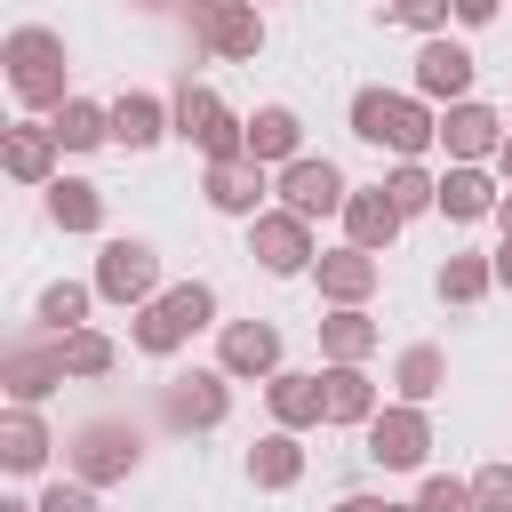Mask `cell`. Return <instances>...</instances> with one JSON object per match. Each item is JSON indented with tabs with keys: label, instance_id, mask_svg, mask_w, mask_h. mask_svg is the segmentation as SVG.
<instances>
[{
	"label": "cell",
	"instance_id": "obj_13",
	"mask_svg": "<svg viewBox=\"0 0 512 512\" xmlns=\"http://www.w3.org/2000/svg\"><path fill=\"white\" fill-rule=\"evenodd\" d=\"M216 368L240 384V376H256V384H272L280 376V328L272 320H224V336H216Z\"/></svg>",
	"mask_w": 512,
	"mask_h": 512
},
{
	"label": "cell",
	"instance_id": "obj_8",
	"mask_svg": "<svg viewBox=\"0 0 512 512\" xmlns=\"http://www.w3.org/2000/svg\"><path fill=\"white\" fill-rule=\"evenodd\" d=\"M192 40H200L208 56H224V64H256V48H264V8H256V0H208V8H192Z\"/></svg>",
	"mask_w": 512,
	"mask_h": 512
},
{
	"label": "cell",
	"instance_id": "obj_14",
	"mask_svg": "<svg viewBox=\"0 0 512 512\" xmlns=\"http://www.w3.org/2000/svg\"><path fill=\"white\" fill-rule=\"evenodd\" d=\"M472 72H480L472 48L448 40V32L416 48V96H424V104H464V96H472Z\"/></svg>",
	"mask_w": 512,
	"mask_h": 512
},
{
	"label": "cell",
	"instance_id": "obj_28",
	"mask_svg": "<svg viewBox=\"0 0 512 512\" xmlns=\"http://www.w3.org/2000/svg\"><path fill=\"white\" fill-rule=\"evenodd\" d=\"M48 224H56V232H96V224H104V192H96L88 176H56V184H48Z\"/></svg>",
	"mask_w": 512,
	"mask_h": 512
},
{
	"label": "cell",
	"instance_id": "obj_7",
	"mask_svg": "<svg viewBox=\"0 0 512 512\" xmlns=\"http://www.w3.org/2000/svg\"><path fill=\"white\" fill-rule=\"evenodd\" d=\"M96 296L144 312V304L160 296V248H152V240H104V256H96Z\"/></svg>",
	"mask_w": 512,
	"mask_h": 512
},
{
	"label": "cell",
	"instance_id": "obj_43",
	"mask_svg": "<svg viewBox=\"0 0 512 512\" xmlns=\"http://www.w3.org/2000/svg\"><path fill=\"white\" fill-rule=\"evenodd\" d=\"M496 224H504V240H512V192H504V200H496Z\"/></svg>",
	"mask_w": 512,
	"mask_h": 512
},
{
	"label": "cell",
	"instance_id": "obj_2",
	"mask_svg": "<svg viewBox=\"0 0 512 512\" xmlns=\"http://www.w3.org/2000/svg\"><path fill=\"white\" fill-rule=\"evenodd\" d=\"M352 136L360 144H376V152H400V160H416L424 144H440V112L408 88H360L352 96Z\"/></svg>",
	"mask_w": 512,
	"mask_h": 512
},
{
	"label": "cell",
	"instance_id": "obj_18",
	"mask_svg": "<svg viewBox=\"0 0 512 512\" xmlns=\"http://www.w3.org/2000/svg\"><path fill=\"white\" fill-rule=\"evenodd\" d=\"M376 336H384V328L368 320V304H328V312H320V360H328V368H360V360L376 352Z\"/></svg>",
	"mask_w": 512,
	"mask_h": 512
},
{
	"label": "cell",
	"instance_id": "obj_36",
	"mask_svg": "<svg viewBox=\"0 0 512 512\" xmlns=\"http://www.w3.org/2000/svg\"><path fill=\"white\" fill-rule=\"evenodd\" d=\"M416 512H472V480H456V472H424Z\"/></svg>",
	"mask_w": 512,
	"mask_h": 512
},
{
	"label": "cell",
	"instance_id": "obj_20",
	"mask_svg": "<svg viewBox=\"0 0 512 512\" xmlns=\"http://www.w3.org/2000/svg\"><path fill=\"white\" fill-rule=\"evenodd\" d=\"M168 128H176V104H160L152 88H128V96L112 104V144H120V152H152Z\"/></svg>",
	"mask_w": 512,
	"mask_h": 512
},
{
	"label": "cell",
	"instance_id": "obj_41",
	"mask_svg": "<svg viewBox=\"0 0 512 512\" xmlns=\"http://www.w3.org/2000/svg\"><path fill=\"white\" fill-rule=\"evenodd\" d=\"M496 288H512V240L496 248Z\"/></svg>",
	"mask_w": 512,
	"mask_h": 512
},
{
	"label": "cell",
	"instance_id": "obj_1",
	"mask_svg": "<svg viewBox=\"0 0 512 512\" xmlns=\"http://www.w3.org/2000/svg\"><path fill=\"white\" fill-rule=\"evenodd\" d=\"M0 64H8V88H16V104L24 112H56V104H72V56H64V32H48V24H16L8 40H0Z\"/></svg>",
	"mask_w": 512,
	"mask_h": 512
},
{
	"label": "cell",
	"instance_id": "obj_45",
	"mask_svg": "<svg viewBox=\"0 0 512 512\" xmlns=\"http://www.w3.org/2000/svg\"><path fill=\"white\" fill-rule=\"evenodd\" d=\"M144 8H168V0H144Z\"/></svg>",
	"mask_w": 512,
	"mask_h": 512
},
{
	"label": "cell",
	"instance_id": "obj_30",
	"mask_svg": "<svg viewBox=\"0 0 512 512\" xmlns=\"http://www.w3.org/2000/svg\"><path fill=\"white\" fill-rule=\"evenodd\" d=\"M56 144L64 152H96V144H112V104H88V96H72V104H56Z\"/></svg>",
	"mask_w": 512,
	"mask_h": 512
},
{
	"label": "cell",
	"instance_id": "obj_29",
	"mask_svg": "<svg viewBox=\"0 0 512 512\" xmlns=\"http://www.w3.org/2000/svg\"><path fill=\"white\" fill-rule=\"evenodd\" d=\"M440 384H448V352H440V344H408V352L392 360V392H400L408 408H424Z\"/></svg>",
	"mask_w": 512,
	"mask_h": 512
},
{
	"label": "cell",
	"instance_id": "obj_4",
	"mask_svg": "<svg viewBox=\"0 0 512 512\" xmlns=\"http://www.w3.org/2000/svg\"><path fill=\"white\" fill-rule=\"evenodd\" d=\"M168 104H176V136H184L192 152H208V160H240V152H248V120H240L216 88H192V80H184Z\"/></svg>",
	"mask_w": 512,
	"mask_h": 512
},
{
	"label": "cell",
	"instance_id": "obj_35",
	"mask_svg": "<svg viewBox=\"0 0 512 512\" xmlns=\"http://www.w3.org/2000/svg\"><path fill=\"white\" fill-rule=\"evenodd\" d=\"M384 16H392V24H408V32H424V40H440V32H448V16H456V0H384Z\"/></svg>",
	"mask_w": 512,
	"mask_h": 512
},
{
	"label": "cell",
	"instance_id": "obj_22",
	"mask_svg": "<svg viewBox=\"0 0 512 512\" xmlns=\"http://www.w3.org/2000/svg\"><path fill=\"white\" fill-rule=\"evenodd\" d=\"M0 384H8V400H48L56 384H64V352L56 344H8V360H0Z\"/></svg>",
	"mask_w": 512,
	"mask_h": 512
},
{
	"label": "cell",
	"instance_id": "obj_24",
	"mask_svg": "<svg viewBox=\"0 0 512 512\" xmlns=\"http://www.w3.org/2000/svg\"><path fill=\"white\" fill-rule=\"evenodd\" d=\"M496 200H504V192H496V176H488V168H448L432 208H440L448 224H480V216H496Z\"/></svg>",
	"mask_w": 512,
	"mask_h": 512
},
{
	"label": "cell",
	"instance_id": "obj_27",
	"mask_svg": "<svg viewBox=\"0 0 512 512\" xmlns=\"http://www.w3.org/2000/svg\"><path fill=\"white\" fill-rule=\"evenodd\" d=\"M248 480H256L264 496H280V488H296V480H304V440L272 424V432H264V440L248 448Z\"/></svg>",
	"mask_w": 512,
	"mask_h": 512
},
{
	"label": "cell",
	"instance_id": "obj_23",
	"mask_svg": "<svg viewBox=\"0 0 512 512\" xmlns=\"http://www.w3.org/2000/svg\"><path fill=\"white\" fill-rule=\"evenodd\" d=\"M400 224H408V216H400V208L384 200V184H376V192H352V200H344V248H368V256H384Z\"/></svg>",
	"mask_w": 512,
	"mask_h": 512
},
{
	"label": "cell",
	"instance_id": "obj_19",
	"mask_svg": "<svg viewBox=\"0 0 512 512\" xmlns=\"http://www.w3.org/2000/svg\"><path fill=\"white\" fill-rule=\"evenodd\" d=\"M264 400H272V424H280V432H312V424H328V392H320L312 368H280V376L264 384Z\"/></svg>",
	"mask_w": 512,
	"mask_h": 512
},
{
	"label": "cell",
	"instance_id": "obj_47",
	"mask_svg": "<svg viewBox=\"0 0 512 512\" xmlns=\"http://www.w3.org/2000/svg\"><path fill=\"white\" fill-rule=\"evenodd\" d=\"M256 8H264V0H256Z\"/></svg>",
	"mask_w": 512,
	"mask_h": 512
},
{
	"label": "cell",
	"instance_id": "obj_39",
	"mask_svg": "<svg viewBox=\"0 0 512 512\" xmlns=\"http://www.w3.org/2000/svg\"><path fill=\"white\" fill-rule=\"evenodd\" d=\"M504 0H456V24H496Z\"/></svg>",
	"mask_w": 512,
	"mask_h": 512
},
{
	"label": "cell",
	"instance_id": "obj_25",
	"mask_svg": "<svg viewBox=\"0 0 512 512\" xmlns=\"http://www.w3.org/2000/svg\"><path fill=\"white\" fill-rule=\"evenodd\" d=\"M320 392H328V424H352V432H368V416L384 408L368 368H320Z\"/></svg>",
	"mask_w": 512,
	"mask_h": 512
},
{
	"label": "cell",
	"instance_id": "obj_5",
	"mask_svg": "<svg viewBox=\"0 0 512 512\" xmlns=\"http://www.w3.org/2000/svg\"><path fill=\"white\" fill-rule=\"evenodd\" d=\"M72 480H88V488H112V480H128L136 464H144V440H136V424H112V416H96V424H80L72 432Z\"/></svg>",
	"mask_w": 512,
	"mask_h": 512
},
{
	"label": "cell",
	"instance_id": "obj_34",
	"mask_svg": "<svg viewBox=\"0 0 512 512\" xmlns=\"http://www.w3.org/2000/svg\"><path fill=\"white\" fill-rule=\"evenodd\" d=\"M384 200H392V208H400V216H424V208H432V200H440V176H424V168H416V160H400V168H392V176H384Z\"/></svg>",
	"mask_w": 512,
	"mask_h": 512
},
{
	"label": "cell",
	"instance_id": "obj_16",
	"mask_svg": "<svg viewBox=\"0 0 512 512\" xmlns=\"http://www.w3.org/2000/svg\"><path fill=\"white\" fill-rule=\"evenodd\" d=\"M56 152H64V144H56L48 120H16V128L0 136V168H8L16 184H40V192L56 184Z\"/></svg>",
	"mask_w": 512,
	"mask_h": 512
},
{
	"label": "cell",
	"instance_id": "obj_33",
	"mask_svg": "<svg viewBox=\"0 0 512 512\" xmlns=\"http://www.w3.org/2000/svg\"><path fill=\"white\" fill-rule=\"evenodd\" d=\"M488 288H496V256H448L440 264V296L448 304H480Z\"/></svg>",
	"mask_w": 512,
	"mask_h": 512
},
{
	"label": "cell",
	"instance_id": "obj_44",
	"mask_svg": "<svg viewBox=\"0 0 512 512\" xmlns=\"http://www.w3.org/2000/svg\"><path fill=\"white\" fill-rule=\"evenodd\" d=\"M0 512H40V504H24V496H8V504H0Z\"/></svg>",
	"mask_w": 512,
	"mask_h": 512
},
{
	"label": "cell",
	"instance_id": "obj_42",
	"mask_svg": "<svg viewBox=\"0 0 512 512\" xmlns=\"http://www.w3.org/2000/svg\"><path fill=\"white\" fill-rule=\"evenodd\" d=\"M496 176H504V192H512V136H504V152H496Z\"/></svg>",
	"mask_w": 512,
	"mask_h": 512
},
{
	"label": "cell",
	"instance_id": "obj_40",
	"mask_svg": "<svg viewBox=\"0 0 512 512\" xmlns=\"http://www.w3.org/2000/svg\"><path fill=\"white\" fill-rule=\"evenodd\" d=\"M336 512H392V496H336Z\"/></svg>",
	"mask_w": 512,
	"mask_h": 512
},
{
	"label": "cell",
	"instance_id": "obj_9",
	"mask_svg": "<svg viewBox=\"0 0 512 512\" xmlns=\"http://www.w3.org/2000/svg\"><path fill=\"white\" fill-rule=\"evenodd\" d=\"M248 256H256L272 280H296V272H312V264H320L312 224H304V216H288V208H264V216L248 224Z\"/></svg>",
	"mask_w": 512,
	"mask_h": 512
},
{
	"label": "cell",
	"instance_id": "obj_46",
	"mask_svg": "<svg viewBox=\"0 0 512 512\" xmlns=\"http://www.w3.org/2000/svg\"><path fill=\"white\" fill-rule=\"evenodd\" d=\"M184 8H208V0H184Z\"/></svg>",
	"mask_w": 512,
	"mask_h": 512
},
{
	"label": "cell",
	"instance_id": "obj_3",
	"mask_svg": "<svg viewBox=\"0 0 512 512\" xmlns=\"http://www.w3.org/2000/svg\"><path fill=\"white\" fill-rule=\"evenodd\" d=\"M208 320H216V288H208V280H176V288H160V296L128 320V336H136V352L168 360V352H184Z\"/></svg>",
	"mask_w": 512,
	"mask_h": 512
},
{
	"label": "cell",
	"instance_id": "obj_32",
	"mask_svg": "<svg viewBox=\"0 0 512 512\" xmlns=\"http://www.w3.org/2000/svg\"><path fill=\"white\" fill-rule=\"evenodd\" d=\"M56 352H64V376H112V360H120V344L104 328H72V336H56Z\"/></svg>",
	"mask_w": 512,
	"mask_h": 512
},
{
	"label": "cell",
	"instance_id": "obj_6",
	"mask_svg": "<svg viewBox=\"0 0 512 512\" xmlns=\"http://www.w3.org/2000/svg\"><path fill=\"white\" fill-rule=\"evenodd\" d=\"M272 192H280V208L288 216H304V224H320V216H344V200H352V184H344V168L336 160H288L280 176H272Z\"/></svg>",
	"mask_w": 512,
	"mask_h": 512
},
{
	"label": "cell",
	"instance_id": "obj_17",
	"mask_svg": "<svg viewBox=\"0 0 512 512\" xmlns=\"http://www.w3.org/2000/svg\"><path fill=\"white\" fill-rule=\"evenodd\" d=\"M312 280H320V296H328V304H368V296H376V280H384V264H376L368 248H320Z\"/></svg>",
	"mask_w": 512,
	"mask_h": 512
},
{
	"label": "cell",
	"instance_id": "obj_31",
	"mask_svg": "<svg viewBox=\"0 0 512 512\" xmlns=\"http://www.w3.org/2000/svg\"><path fill=\"white\" fill-rule=\"evenodd\" d=\"M88 304H96V280H48L40 288V328L72 336V328H88Z\"/></svg>",
	"mask_w": 512,
	"mask_h": 512
},
{
	"label": "cell",
	"instance_id": "obj_37",
	"mask_svg": "<svg viewBox=\"0 0 512 512\" xmlns=\"http://www.w3.org/2000/svg\"><path fill=\"white\" fill-rule=\"evenodd\" d=\"M472 512H512V464H480L472 472Z\"/></svg>",
	"mask_w": 512,
	"mask_h": 512
},
{
	"label": "cell",
	"instance_id": "obj_15",
	"mask_svg": "<svg viewBox=\"0 0 512 512\" xmlns=\"http://www.w3.org/2000/svg\"><path fill=\"white\" fill-rule=\"evenodd\" d=\"M200 192H208V208L216 216H264V192H272V176H264V160H208V176H200Z\"/></svg>",
	"mask_w": 512,
	"mask_h": 512
},
{
	"label": "cell",
	"instance_id": "obj_21",
	"mask_svg": "<svg viewBox=\"0 0 512 512\" xmlns=\"http://www.w3.org/2000/svg\"><path fill=\"white\" fill-rule=\"evenodd\" d=\"M248 160H264V168L304 160V120H296V104H256V112H248Z\"/></svg>",
	"mask_w": 512,
	"mask_h": 512
},
{
	"label": "cell",
	"instance_id": "obj_12",
	"mask_svg": "<svg viewBox=\"0 0 512 512\" xmlns=\"http://www.w3.org/2000/svg\"><path fill=\"white\" fill-rule=\"evenodd\" d=\"M160 408H168V424H176V432H216V424L232 416V376H224V368H192V376H176V384H168V400H160Z\"/></svg>",
	"mask_w": 512,
	"mask_h": 512
},
{
	"label": "cell",
	"instance_id": "obj_11",
	"mask_svg": "<svg viewBox=\"0 0 512 512\" xmlns=\"http://www.w3.org/2000/svg\"><path fill=\"white\" fill-rule=\"evenodd\" d=\"M368 456H376L384 472H416V464L432 456V416L408 408V400L376 408V416H368Z\"/></svg>",
	"mask_w": 512,
	"mask_h": 512
},
{
	"label": "cell",
	"instance_id": "obj_10",
	"mask_svg": "<svg viewBox=\"0 0 512 512\" xmlns=\"http://www.w3.org/2000/svg\"><path fill=\"white\" fill-rule=\"evenodd\" d=\"M504 136H512V128H504L496 104H472V96H464V104L440 112V152H448V168H480V160H496Z\"/></svg>",
	"mask_w": 512,
	"mask_h": 512
},
{
	"label": "cell",
	"instance_id": "obj_26",
	"mask_svg": "<svg viewBox=\"0 0 512 512\" xmlns=\"http://www.w3.org/2000/svg\"><path fill=\"white\" fill-rule=\"evenodd\" d=\"M48 424H40V408H24V400H8V416H0V464L8 472H40L48 464Z\"/></svg>",
	"mask_w": 512,
	"mask_h": 512
},
{
	"label": "cell",
	"instance_id": "obj_38",
	"mask_svg": "<svg viewBox=\"0 0 512 512\" xmlns=\"http://www.w3.org/2000/svg\"><path fill=\"white\" fill-rule=\"evenodd\" d=\"M40 512H96V488L88 480H48L40 488Z\"/></svg>",
	"mask_w": 512,
	"mask_h": 512
}]
</instances>
